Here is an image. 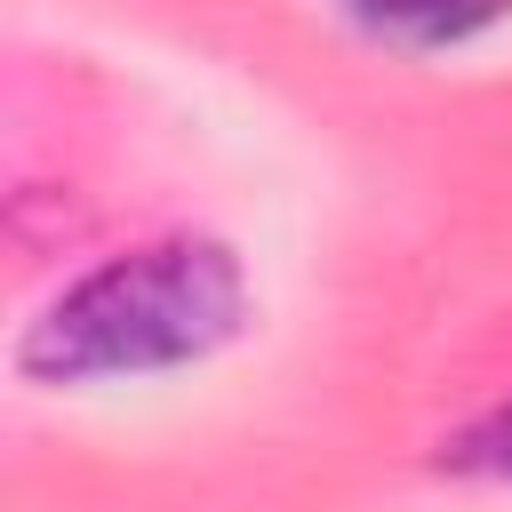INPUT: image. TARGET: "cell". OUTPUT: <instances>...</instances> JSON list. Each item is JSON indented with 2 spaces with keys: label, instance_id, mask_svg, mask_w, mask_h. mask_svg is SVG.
<instances>
[{
  "label": "cell",
  "instance_id": "cell-1",
  "mask_svg": "<svg viewBox=\"0 0 512 512\" xmlns=\"http://www.w3.org/2000/svg\"><path fill=\"white\" fill-rule=\"evenodd\" d=\"M248 320V272L224 240H152L96 272H80L24 336V376L40 384H104L160 376L224 352Z\"/></svg>",
  "mask_w": 512,
  "mask_h": 512
},
{
  "label": "cell",
  "instance_id": "cell-2",
  "mask_svg": "<svg viewBox=\"0 0 512 512\" xmlns=\"http://www.w3.org/2000/svg\"><path fill=\"white\" fill-rule=\"evenodd\" d=\"M384 48H464L512 16V0H336Z\"/></svg>",
  "mask_w": 512,
  "mask_h": 512
},
{
  "label": "cell",
  "instance_id": "cell-3",
  "mask_svg": "<svg viewBox=\"0 0 512 512\" xmlns=\"http://www.w3.org/2000/svg\"><path fill=\"white\" fill-rule=\"evenodd\" d=\"M440 472H456V480H512V400L472 416L464 432H448L440 440Z\"/></svg>",
  "mask_w": 512,
  "mask_h": 512
}]
</instances>
